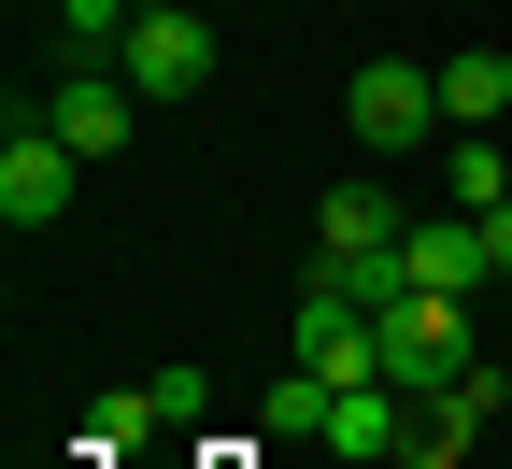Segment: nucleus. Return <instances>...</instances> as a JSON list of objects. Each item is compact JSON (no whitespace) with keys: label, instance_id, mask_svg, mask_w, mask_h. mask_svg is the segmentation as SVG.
Here are the masks:
<instances>
[{"label":"nucleus","instance_id":"nucleus-13","mask_svg":"<svg viewBox=\"0 0 512 469\" xmlns=\"http://www.w3.org/2000/svg\"><path fill=\"white\" fill-rule=\"evenodd\" d=\"M328 413H342V384H313V370H285L271 398H256V427H271V441H328Z\"/></svg>","mask_w":512,"mask_h":469},{"label":"nucleus","instance_id":"nucleus-12","mask_svg":"<svg viewBox=\"0 0 512 469\" xmlns=\"http://www.w3.org/2000/svg\"><path fill=\"white\" fill-rule=\"evenodd\" d=\"M498 398H512V384H498V356H470L456 384L427 398V455H456V441H484V427H498Z\"/></svg>","mask_w":512,"mask_h":469},{"label":"nucleus","instance_id":"nucleus-6","mask_svg":"<svg viewBox=\"0 0 512 469\" xmlns=\"http://www.w3.org/2000/svg\"><path fill=\"white\" fill-rule=\"evenodd\" d=\"M72 185H86V157L57 143L43 114L15 128V143H0V214H15V228H57V214H72Z\"/></svg>","mask_w":512,"mask_h":469},{"label":"nucleus","instance_id":"nucleus-2","mask_svg":"<svg viewBox=\"0 0 512 469\" xmlns=\"http://www.w3.org/2000/svg\"><path fill=\"white\" fill-rule=\"evenodd\" d=\"M114 72L143 86L157 114H185V100L214 86V15H200V0H185V15H128V43H114Z\"/></svg>","mask_w":512,"mask_h":469},{"label":"nucleus","instance_id":"nucleus-9","mask_svg":"<svg viewBox=\"0 0 512 469\" xmlns=\"http://www.w3.org/2000/svg\"><path fill=\"white\" fill-rule=\"evenodd\" d=\"M427 427H413V398L399 384H342V413H328V455H356V469H384V455H413Z\"/></svg>","mask_w":512,"mask_h":469},{"label":"nucleus","instance_id":"nucleus-11","mask_svg":"<svg viewBox=\"0 0 512 469\" xmlns=\"http://www.w3.org/2000/svg\"><path fill=\"white\" fill-rule=\"evenodd\" d=\"M512 114V57L470 43V57H441V128H498Z\"/></svg>","mask_w":512,"mask_h":469},{"label":"nucleus","instance_id":"nucleus-5","mask_svg":"<svg viewBox=\"0 0 512 469\" xmlns=\"http://www.w3.org/2000/svg\"><path fill=\"white\" fill-rule=\"evenodd\" d=\"M143 114H157V100L128 86L114 57H72V86L43 100V128H57V143H72V157H114V143H128V128H143Z\"/></svg>","mask_w":512,"mask_h":469},{"label":"nucleus","instance_id":"nucleus-16","mask_svg":"<svg viewBox=\"0 0 512 469\" xmlns=\"http://www.w3.org/2000/svg\"><path fill=\"white\" fill-rule=\"evenodd\" d=\"M484 256H498V271H512V199H498V214H484Z\"/></svg>","mask_w":512,"mask_h":469},{"label":"nucleus","instance_id":"nucleus-10","mask_svg":"<svg viewBox=\"0 0 512 469\" xmlns=\"http://www.w3.org/2000/svg\"><path fill=\"white\" fill-rule=\"evenodd\" d=\"M399 228H413V214H399L384 185H328V199H313V256H384Z\"/></svg>","mask_w":512,"mask_h":469},{"label":"nucleus","instance_id":"nucleus-1","mask_svg":"<svg viewBox=\"0 0 512 469\" xmlns=\"http://www.w3.org/2000/svg\"><path fill=\"white\" fill-rule=\"evenodd\" d=\"M370 356H384V384H399V398H441V384H456L470 370V299H384L370 313Z\"/></svg>","mask_w":512,"mask_h":469},{"label":"nucleus","instance_id":"nucleus-8","mask_svg":"<svg viewBox=\"0 0 512 469\" xmlns=\"http://www.w3.org/2000/svg\"><path fill=\"white\" fill-rule=\"evenodd\" d=\"M399 271H413L427 299H484V285H498V256H484V214H470V228H399Z\"/></svg>","mask_w":512,"mask_h":469},{"label":"nucleus","instance_id":"nucleus-4","mask_svg":"<svg viewBox=\"0 0 512 469\" xmlns=\"http://www.w3.org/2000/svg\"><path fill=\"white\" fill-rule=\"evenodd\" d=\"M342 128H356L370 157L427 143V128H441V72H413V57H370V72H356V100H342Z\"/></svg>","mask_w":512,"mask_h":469},{"label":"nucleus","instance_id":"nucleus-15","mask_svg":"<svg viewBox=\"0 0 512 469\" xmlns=\"http://www.w3.org/2000/svg\"><path fill=\"white\" fill-rule=\"evenodd\" d=\"M128 15H143V0H57V29H72V57H114V43H128Z\"/></svg>","mask_w":512,"mask_h":469},{"label":"nucleus","instance_id":"nucleus-3","mask_svg":"<svg viewBox=\"0 0 512 469\" xmlns=\"http://www.w3.org/2000/svg\"><path fill=\"white\" fill-rule=\"evenodd\" d=\"M200 413H214V370H143V384L86 398V455H128V441H157V427H200Z\"/></svg>","mask_w":512,"mask_h":469},{"label":"nucleus","instance_id":"nucleus-17","mask_svg":"<svg viewBox=\"0 0 512 469\" xmlns=\"http://www.w3.org/2000/svg\"><path fill=\"white\" fill-rule=\"evenodd\" d=\"M143 15H185V0H143Z\"/></svg>","mask_w":512,"mask_h":469},{"label":"nucleus","instance_id":"nucleus-7","mask_svg":"<svg viewBox=\"0 0 512 469\" xmlns=\"http://www.w3.org/2000/svg\"><path fill=\"white\" fill-rule=\"evenodd\" d=\"M299 370H313V384H384V356H370V313H356L342 285H299Z\"/></svg>","mask_w":512,"mask_h":469},{"label":"nucleus","instance_id":"nucleus-14","mask_svg":"<svg viewBox=\"0 0 512 469\" xmlns=\"http://www.w3.org/2000/svg\"><path fill=\"white\" fill-rule=\"evenodd\" d=\"M456 199H470V214H498V199H512V157H498V128H456Z\"/></svg>","mask_w":512,"mask_h":469}]
</instances>
